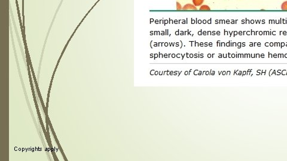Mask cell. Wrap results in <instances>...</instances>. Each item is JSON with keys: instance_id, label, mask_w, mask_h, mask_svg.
<instances>
[{"instance_id": "cell-1", "label": "cell", "mask_w": 287, "mask_h": 161, "mask_svg": "<svg viewBox=\"0 0 287 161\" xmlns=\"http://www.w3.org/2000/svg\"><path fill=\"white\" fill-rule=\"evenodd\" d=\"M182 9L184 10H197L196 6L190 4H186L185 6H184Z\"/></svg>"}, {"instance_id": "cell-2", "label": "cell", "mask_w": 287, "mask_h": 161, "mask_svg": "<svg viewBox=\"0 0 287 161\" xmlns=\"http://www.w3.org/2000/svg\"><path fill=\"white\" fill-rule=\"evenodd\" d=\"M204 0H193V3L194 6H200L203 3Z\"/></svg>"}, {"instance_id": "cell-3", "label": "cell", "mask_w": 287, "mask_h": 161, "mask_svg": "<svg viewBox=\"0 0 287 161\" xmlns=\"http://www.w3.org/2000/svg\"><path fill=\"white\" fill-rule=\"evenodd\" d=\"M199 10L200 11H209V10H211V9L208 5H203L201 7Z\"/></svg>"}, {"instance_id": "cell-4", "label": "cell", "mask_w": 287, "mask_h": 161, "mask_svg": "<svg viewBox=\"0 0 287 161\" xmlns=\"http://www.w3.org/2000/svg\"><path fill=\"white\" fill-rule=\"evenodd\" d=\"M281 9L284 11H287V1H285L282 4Z\"/></svg>"}, {"instance_id": "cell-5", "label": "cell", "mask_w": 287, "mask_h": 161, "mask_svg": "<svg viewBox=\"0 0 287 161\" xmlns=\"http://www.w3.org/2000/svg\"><path fill=\"white\" fill-rule=\"evenodd\" d=\"M176 4H177V10H181V5L180 4H179V3H176Z\"/></svg>"}, {"instance_id": "cell-6", "label": "cell", "mask_w": 287, "mask_h": 161, "mask_svg": "<svg viewBox=\"0 0 287 161\" xmlns=\"http://www.w3.org/2000/svg\"><path fill=\"white\" fill-rule=\"evenodd\" d=\"M281 74H282V75H287V71H286V70H282V72H281Z\"/></svg>"}, {"instance_id": "cell-7", "label": "cell", "mask_w": 287, "mask_h": 161, "mask_svg": "<svg viewBox=\"0 0 287 161\" xmlns=\"http://www.w3.org/2000/svg\"><path fill=\"white\" fill-rule=\"evenodd\" d=\"M155 72H156V71H155V70H151V72H150V75H155Z\"/></svg>"}, {"instance_id": "cell-8", "label": "cell", "mask_w": 287, "mask_h": 161, "mask_svg": "<svg viewBox=\"0 0 287 161\" xmlns=\"http://www.w3.org/2000/svg\"><path fill=\"white\" fill-rule=\"evenodd\" d=\"M199 71L197 70H194V71L193 74H194V75H197L199 74Z\"/></svg>"}, {"instance_id": "cell-9", "label": "cell", "mask_w": 287, "mask_h": 161, "mask_svg": "<svg viewBox=\"0 0 287 161\" xmlns=\"http://www.w3.org/2000/svg\"><path fill=\"white\" fill-rule=\"evenodd\" d=\"M215 75V72L211 70L210 73V75Z\"/></svg>"}, {"instance_id": "cell-10", "label": "cell", "mask_w": 287, "mask_h": 161, "mask_svg": "<svg viewBox=\"0 0 287 161\" xmlns=\"http://www.w3.org/2000/svg\"><path fill=\"white\" fill-rule=\"evenodd\" d=\"M210 73H211V72H209V71H206L205 74H206V75H210Z\"/></svg>"}, {"instance_id": "cell-11", "label": "cell", "mask_w": 287, "mask_h": 161, "mask_svg": "<svg viewBox=\"0 0 287 161\" xmlns=\"http://www.w3.org/2000/svg\"><path fill=\"white\" fill-rule=\"evenodd\" d=\"M246 75V71H244V72H242V76H244V75Z\"/></svg>"}, {"instance_id": "cell-12", "label": "cell", "mask_w": 287, "mask_h": 161, "mask_svg": "<svg viewBox=\"0 0 287 161\" xmlns=\"http://www.w3.org/2000/svg\"><path fill=\"white\" fill-rule=\"evenodd\" d=\"M178 71H175L174 73V75H178Z\"/></svg>"}, {"instance_id": "cell-13", "label": "cell", "mask_w": 287, "mask_h": 161, "mask_svg": "<svg viewBox=\"0 0 287 161\" xmlns=\"http://www.w3.org/2000/svg\"><path fill=\"white\" fill-rule=\"evenodd\" d=\"M242 75V72L239 71V72L238 73V75Z\"/></svg>"}, {"instance_id": "cell-14", "label": "cell", "mask_w": 287, "mask_h": 161, "mask_svg": "<svg viewBox=\"0 0 287 161\" xmlns=\"http://www.w3.org/2000/svg\"><path fill=\"white\" fill-rule=\"evenodd\" d=\"M272 74H273V70H271L270 71V73H269V76H271Z\"/></svg>"}, {"instance_id": "cell-15", "label": "cell", "mask_w": 287, "mask_h": 161, "mask_svg": "<svg viewBox=\"0 0 287 161\" xmlns=\"http://www.w3.org/2000/svg\"><path fill=\"white\" fill-rule=\"evenodd\" d=\"M163 72H159V75H163Z\"/></svg>"}, {"instance_id": "cell-16", "label": "cell", "mask_w": 287, "mask_h": 161, "mask_svg": "<svg viewBox=\"0 0 287 161\" xmlns=\"http://www.w3.org/2000/svg\"><path fill=\"white\" fill-rule=\"evenodd\" d=\"M226 74H227V72H226V71H223V72H222V74H223V75H226Z\"/></svg>"}, {"instance_id": "cell-17", "label": "cell", "mask_w": 287, "mask_h": 161, "mask_svg": "<svg viewBox=\"0 0 287 161\" xmlns=\"http://www.w3.org/2000/svg\"><path fill=\"white\" fill-rule=\"evenodd\" d=\"M199 75H202V71H199Z\"/></svg>"}, {"instance_id": "cell-18", "label": "cell", "mask_w": 287, "mask_h": 161, "mask_svg": "<svg viewBox=\"0 0 287 161\" xmlns=\"http://www.w3.org/2000/svg\"><path fill=\"white\" fill-rule=\"evenodd\" d=\"M281 72H277V73L276 74V75H281Z\"/></svg>"}, {"instance_id": "cell-19", "label": "cell", "mask_w": 287, "mask_h": 161, "mask_svg": "<svg viewBox=\"0 0 287 161\" xmlns=\"http://www.w3.org/2000/svg\"><path fill=\"white\" fill-rule=\"evenodd\" d=\"M250 71H251V70H248V72H246V75H249V74H250Z\"/></svg>"}, {"instance_id": "cell-20", "label": "cell", "mask_w": 287, "mask_h": 161, "mask_svg": "<svg viewBox=\"0 0 287 161\" xmlns=\"http://www.w3.org/2000/svg\"><path fill=\"white\" fill-rule=\"evenodd\" d=\"M226 75H230V71H228V72H227Z\"/></svg>"}, {"instance_id": "cell-21", "label": "cell", "mask_w": 287, "mask_h": 161, "mask_svg": "<svg viewBox=\"0 0 287 161\" xmlns=\"http://www.w3.org/2000/svg\"><path fill=\"white\" fill-rule=\"evenodd\" d=\"M184 75H188V71H186L185 73H184Z\"/></svg>"}, {"instance_id": "cell-22", "label": "cell", "mask_w": 287, "mask_h": 161, "mask_svg": "<svg viewBox=\"0 0 287 161\" xmlns=\"http://www.w3.org/2000/svg\"><path fill=\"white\" fill-rule=\"evenodd\" d=\"M166 75H170V72H169V71H167V72H166Z\"/></svg>"}, {"instance_id": "cell-23", "label": "cell", "mask_w": 287, "mask_h": 161, "mask_svg": "<svg viewBox=\"0 0 287 161\" xmlns=\"http://www.w3.org/2000/svg\"><path fill=\"white\" fill-rule=\"evenodd\" d=\"M159 75V72L158 71H156L155 72V75Z\"/></svg>"}, {"instance_id": "cell-24", "label": "cell", "mask_w": 287, "mask_h": 161, "mask_svg": "<svg viewBox=\"0 0 287 161\" xmlns=\"http://www.w3.org/2000/svg\"><path fill=\"white\" fill-rule=\"evenodd\" d=\"M174 72H173V71L170 72V75H174Z\"/></svg>"}, {"instance_id": "cell-25", "label": "cell", "mask_w": 287, "mask_h": 161, "mask_svg": "<svg viewBox=\"0 0 287 161\" xmlns=\"http://www.w3.org/2000/svg\"><path fill=\"white\" fill-rule=\"evenodd\" d=\"M272 75H276V71L275 70H273V74H272Z\"/></svg>"}, {"instance_id": "cell-26", "label": "cell", "mask_w": 287, "mask_h": 161, "mask_svg": "<svg viewBox=\"0 0 287 161\" xmlns=\"http://www.w3.org/2000/svg\"><path fill=\"white\" fill-rule=\"evenodd\" d=\"M206 73V71H204V72H202V75H203V74H205Z\"/></svg>"}, {"instance_id": "cell-27", "label": "cell", "mask_w": 287, "mask_h": 161, "mask_svg": "<svg viewBox=\"0 0 287 161\" xmlns=\"http://www.w3.org/2000/svg\"><path fill=\"white\" fill-rule=\"evenodd\" d=\"M221 73H222V72H218V74H219V75H221Z\"/></svg>"}, {"instance_id": "cell-28", "label": "cell", "mask_w": 287, "mask_h": 161, "mask_svg": "<svg viewBox=\"0 0 287 161\" xmlns=\"http://www.w3.org/2000/svg\"><path fill=\"white\" fill-rule=\"evenodd\" d=\"M165 74H166V72H163V75H165Z\"/></svg>"}, {"instance_id": "cell-29", "label": "cell", "mask_w": 287, "mask_h": 161, "mask_svg": "<svg viewBox=\"0 0 287 161\" xmlns=\"http://www.w3.org/2000/svg\"><path fill=\"white\" fill-rule=\"evenodd\" d=\"M278 72H282V71H281V70H278Z\"/></svg>"}, {"instance_id": "cell-30", "label": "cell", "mask_w": 287, "mask_h": 161, "mask_svg": "<svg viewBox=\"0 0 287 161\" xmlns=\"http://www.w3.org/2000/svg\"><path fill=\"white\" fill-rule=\"evenodd\" d=\"M260 72H261V70H258V71H257V72H260Z\"/></svg>"}, {"instance_id": "cell-31", "label": "cell", "mask_w": 287, "mask_h": 161, "mask_svg": "<svg viewBox=\"0 0 287 161\" xmlns=\"http://www.w3.org/2000/svg\"><path fill=\"white\" fill-rule=\"evenodd\" d=\"M157 57V54H155V57H156H156Z\"/></svg>"}, {"instance_id": "cell-32", "label": "cell", "mask_w": 287, "mask_h": 161, "mask_svg": "<svg viewBox=\"0 0 287 161\" xmlns=\"http://www.w3.org/2000/svg\"><path fill=\"white\" fill-rule=\"evenodd\" d=\"M190 57H193V55H192V54H191V55H190Z\"/></svg>"}]
</instances>
